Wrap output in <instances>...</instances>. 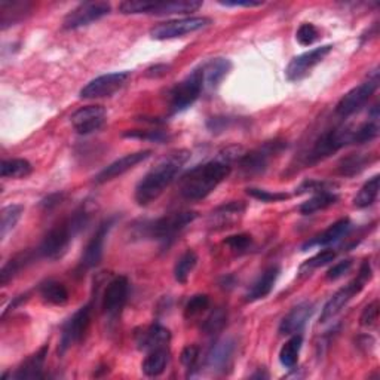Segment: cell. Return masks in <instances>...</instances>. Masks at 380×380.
<instances>
[{
  "label": "cell",
  "mask_w": 380,
  "mask_h": 380,
  "mask_svg": "<svg viewBox=\"0 0 380 380\" xmlns=\"http://www.w3.org/2000/svg\"><path fill=\"white\" fill-rule=\"evenodd\" d=\"M130 78H131L130 72H115L98 76L83 86L80 90V98L95 100V98L112 97L119 90L124 88Z\"/></svg>",
  "instance_id": "obj_12"
},
{
  "label": "cell",
  "mask_w": 380,
  "mask_h": 380,
  "mask_svg": "<svg viewBox=\"0 0 380 380\" xmlns=\"http://www.w3.org/2000/svg\"><path fill=\"white\" fill-rule=\"evenodd\" d=\"M247 195L257 199V201H262V202H281L288 199L287 194H281V192H270V190L266 189H257V187H250L247 189Z\"/></svg>",
  "instance_id": "obj_45"
},
{
  "label": "cell",
  "mask_w": 380,
  "mask_h": 380,
  "mask_svg": "<svg viewBox=\"0 0 380 380\" xmlns=\"http://www.w3.org/2000/svg\"><path fill=\"white\" fill-rule=\"evenodd\" d=\"M202 6L199 0H174V2H150L147 15H176L195 12Z\"/></svg>",
  "instance_id": "obj_26"
},
{
  "label": "cell",
  "mask_w": 380,
  "mask_h": 380,
  "mask_svg": "<svg viewBox=\"0 0 380 380\" xmlns=\"http://www.w3.org/2000/svg\"><path fill=\"white\" fill-rule=\"evenodd\" d=\"M243 149L232 146L218 153L210 162L196 165L181 177L180 194L187 201H202L226 180L232 172V164L243 157Z\"/></svg>",
  "instance_id": "obj_1"
},
{
  "label": "cell",
  "mask_w": 380,
  "mask_h": 380,
  "mask_svg": "<svg viewBox=\"0 0 380 380\" xmlns=\"http://www.w3.org/2000/svg\"><path fill=\"white\" fill-rule=\"evenodd\" d=\"M198 265V254L194 250L184 251L179 258L174 266V278L179 284H186L189 276L192 275Z\"/></svg>",
  "instance_id": "obj_34"
},
{
  "label": "cell",
  "mask_w": 380,
  "mask_h": 380,
  "mask_svg": "<svg viewBox=\"0 0 380 380\" xmlns=\"http://www.w3.org/2000/svg\"><path fill=\"white\" fill-rule=\"evenodd\" d=\"M379 137V124L377 119H370L369 122L354 128V144L371 143Z\"/></svg>",
  "instance_id": "obj_40"
},
{
  "label": "cell",
  "mask_w": 380,
  "mask_h": 380,
  "mask_svg": "<svg viewBox=\"0 0 380 380\" xmlns=\"http://www.w3.org/2000/svg\"><path fill=\"white\" fill-rule=\"evenodd\" d=\"M285 147H287V143L281 140L266 142L262 146H258L257 149L248 153H244L243 157H241V159L238 161L239 168L248 177L263 174V172L268 169L272 158L276 157V154H280Z\"/></svg>",
  "instance_id": "obj_8"
},
{
  "label": "cell",
  "mask_w": 380,
  "mask_h": 380,
  "mask_svg": "<svg viewBox=\"0 0 380 380\" xmlns=\"http://www.w3.org/2000/svg\"><path fill=\"white\" fill-rule=\"evenodd\" d=\"M352 265H354V262L351 260V258H348V260H342L327 270L325 278L328 281H337V280L343 278V276L352 269Z\"/></svg>",
  "instance_id": "obj_51"
},
{
  "label": "cell",
  "mask_w": 380,
  "mask_h": 380,
  "mask_svg": "<svg viewBox=\"0 0 380 380\" xmlns=\"http://www.w3.org/2000/svg\"><path fill=\"white\" fill-rule=\"evenodd\" d=\"M169 362V349L159 348L147 352L146 358L142 362V370L147 377L161 376Z\"/></svg>",
  "instance_id": "obj_29"
},
{
  "label": "cell",
  "mask_w": 380,
  "mask_h": 380,
  "mask_svg": "<svg viewBox=\"0 0 380 380\" xmlns=\"http://www.w3.org/2000/svg\"><path fill=\"white\" fill-rule=\"evenodd\" d=\"M48 349H49L48 344H43L36 354H33L30 358H27L23 364L11 374V379L16 380L43 379V367L48 357Z\"/></svg>",
  "instance_id": "obj_23"
},
{
  "label": "cell",
  "mask_w": 380,
  "mask_h": 380,
  "mask_svg": "<svg viewBox=\"0 0 380 380\" xmlns=\"http://www.w3.org/2000/svg\"><path fill=\"white\" fill-rule=\"evenodd\" d=\"M337 201H339V196L334 192H332V190H322V192L314 194L312 198L305 201L299 206V211L303 216H310V214L328 209V206H333Z\"/></svg>",
  "instance_id": "obj_30"
},
{
  "label": "cell",
  "mask_w": 380,
  "mask_h": 380,
  "mask_svg": "<svg viewBox=\"0 0 380 380\" xmlns=\"http://www.w3.org/2000/svg\"><path fill=\"white\" fill-rule=\"evenodd\" d=\"M320 31L312 23H303L296 33V39L302 46H309L318 41Z\"/></svg>",
  "instance_id": "obj_44"
},
{
  "label": "cell",
  "mask_w": 380,
  "mask_h": 380,
  "mask_svg": "<svg viewBox=\"0 0 380 380\" xmlns=\"http://www.w3.org/2000/svg\"><path fill=\"white\" fill-rule=\"evenodd\" d=\"M221 6L226 8H257L265 5L258 0H226V2H218Z\"/></svg>",
  "instance_id": "obj_52"
},
{
  "label": "cell",
  "mask_w": 380,
  "mask_h": 380,
  "mask_svg": "<svg viewBox=\"0 0 380 380\" xmlns=\"http://www.w3.org/2000/svg\"><path fill=\"white\" fill-rule=\"evenodd\" d=\"M278 276H280V268L278 266L268 268L260 276H258L255 283L248 290L247 302H255V300H262V299L268 297L272 292V290L276 284V280H278Z\"/></svg>",
  "instance_id": "obj_25"
},
{
  "label": "cell",
  "mask_w": 380,
  "mask_h": 380,
  "mask_svg": "<svg viewBox=\"0 0 380 380\" xmlns=\"http://www.w3.org/2000/svg\"><path fill=\"white\" fill-rule=\"evenodd\" d=\"M171 342V333L167 327L161 324H153L142 333H137V347L140 351L150 352L153 349L168 348Z\"/></svg>",
  "instance_id": "obj_20"
},
{
  "label": "cell",
  "mask_w": 380,
  "mask_h": 380,
  "mask_svg": "<svg viewBox=\"0 0 380 380\" xmlns=\"http://www.w3.org/2000/svg\"><path fill=\"white\" fill-rule=\"evenodd\" d=\"M373 276V270H371V265L369 260H366L364 263L361 265L359 268V273L354 281H351L349 284H347L344 287H342L337 292H334L333 297L328 300L322 310H321V317H320V322H328L330 320H333L337 314H340V310L347 306L357 295H359L361 290L364 288V285L371 280Z\"/></svg>",
  "instance_id": "obj_5"
},
{
  "label": "cell",
  "mask_w": 380,
  "mask_h": 380,
  "mask_svg": "<svg viewBox=\"0 0 380 380\" xmlns=\"http://www.w3.org/2000/svg\"><path fill=\"white\" fill-rule=\"evenodd\" d=\"M333 45H322L307 51V53L297 56L290 61L285 68V76L290 82H300L305 79L314 68L332 53Z\"/></svg>",
  "instance_id": "obj_14"
},
{
  "label": "cell",
  "mask_w": 380,
  "mask_h": 380,
  "mask_svg": "<svg viewBox=\"0 0 380 380\" xmlns=\"http://www.w3.org/2000/svg\"><path fill=\"white\" fill-rule=\"evenodd\" d=\"M130 296V281L127 276H116L102 295V310L109 318H116L124 309Z\"/></svg>",
  "instance_id": "obj_16"
},
{
  "label": "cell",
  "mask_w": 380,
  "mask_h": 380,
  "mask_svg": "<svg viewBox=\"0 0 380 380\" xmlns=\"http://www.w3.org/2000/svg\"><path fill=\"white\" fill-rule=\"evenodd\" d=\"M24 213V206L20 204H12L2 210V220H0V238L5 239L9 232L14 231L16 223L20 221Z\"/></svg>",
  "instance_id": "obj_36"
},
{
  "label": "cell",
  "mask_w": 380,
  "mask_h": 380,
  "mask_svg": "<svg viewBox=\"0 0 380 380\" xmlns=\"http://www.w3.org/2000/svg\"><path fill=\"white\" fill-rule=\"evenodd\" d=\"M93 318V305L88 303L79 307L76 312L68 318L63 328H61V337H60V347L58 352L63 355L68 348L73 347L75 343L80 342L88 332V327Z\"/></svg>",
  "instance_id": "obj_11"
},
{
  "label": "cell",
  "mask_w": 380,
  "mask_h": 380,
  "mask_svg": "<svg viewBox=\"0 0 380 380\" xmlns=\"http://www.w3.org/2000/svg\"><path fill=\"white\" fill-rule=\"evenodd\" d=\"M124 137L127 138H138V140H147L152 143H165L169 140V134L161 130H150V131H142V130H132L124 132Z\"/></svg>",
  "instance_id": "obj_43"
},
{
  "label": "cell",
  "mask_w": 380,
  "mask_h": 380,
  "mask_svg": "<svg viewBox=\"0 0 380 380\" xmlns=\"http://www.w3.org/2000/svg\"><path fill=\"white\" fill-rule=\"evenodd\" d=\"M198 217L195 211H177L169 213L159 218L142 221L134 224L132 233L138 239L157 241L162 246H169L189 224H192Z\"/></svg>",
  "instance_id": "obj_3"
},
{
  "label": "cell",
  "mask_w": 380,
  "mask_h": 380,
  "mask_svg": "<svg viewBox=\"0 0 380 380\" xmlns=\"http://www.w3.org/2000/svg\"><path fill=\"white\" fill-rule=\"evenodd\" d=\"M190 159V152L179 149L168 153L135 186V201L138 205L146 206L157 201L169 184L177 179L183 167Z\"/></svg>",
  "instance_id": "obj_2"
},
{
  "label": "cell",
  "mask_w": 380,
  "mask_h": 380,
  "mask_svg": "<svg viewBox=\"0 0 380 380\" xmlns=\"http://www.w3.org/2000/svg\"><path fill=\"white\" fill-rule=\"evenodd\" d=\"M348 144H354V128L340 127L328 130L318 137V140L314 143L312 149L309 150L306 164H318L327 158H330L332 154Z\"/></svg>",
  "instance_id": "obj_6"
},
{
  "label": "cell",
  "mask_w": 380,
  "mask_h": 380,
  "mask_svg": "<svg viewBox=\"0 0 380 380\" xmlns=\"http://www.w3.org/2000/svg\"><path fill=\"white\" fill-rule=\"evenodd\" d=\"M379 86V72L377 68L373 70V73L369 76L367 80L359 83L355 88H352L349 93L344 94L336 106V113L340 117H348L358 110L364 107L371 95L376 93Z\"/></svg>",
  "instance_id": "obj_9"
},
{
  "label": "cell",
  "mask_w": 380,
  "mask_h": 380,
  "mask_svg": "<svg viewBox=\"0 0 380 380\" xmlns=\"http://www.w3.org/2000/svg\"><path fill=\"white\" fill-rule=\"evenodd\" d=\"M72 127L80 135H90L100 131L107 120V112L102 106H85L76 110L72 117Z\"/></svg>",
  "instance_id": "obj_17"
},
{
  "label": "cell",
  "mask_w": 380,
  "mask_h": 380,
  "mask_svg": "<svg viewBox=\"0 0 380 380\" xmlns=\"http://www.w3.org/2000/svg\"><path fill=\"white\" fill-rule=\"evenodd\" d=\"M226 320H228L226 310H224L223 307H217L216 310H213V312L210 314V317L204 321L202 332L205 334L218 333L221 328L226 325Z\"/></svg>",
  "instance_id": "obj_42"
},
{
  "label": "cell",
  "mask_w": 380,
  "mask_h": 380,
  "mask_svg": "<svg viewBox=\"0 0 380 380\" xmlns=\"http://www.w3.org/2000/svg\"><path fill=\"white\" fill-rule=\"evenodd\" d=\"M251 243H253V239L247 233H238V235H232L224 239V246H228L235 253H244L246 250L250 248Z\"/></svg>",
  "instance_id": "obj_46"
},
{
  "label": "cell",
  "mask_w": 380,
  "mask_h": 380,
  "mask_svg": "<svg viewBox=\"0 0 380 380\" xmlns=\"http://www.w3.org/2000/svg\"><path fill=\"white\" fill-rule=\"evenodd\" d=\"M110 11H112V6L107 2L80 4L64 16L63 27L65 30H76L80 27H86L101 19H105L106 15L110 14Z\"/></svg>",
  "instance_id": "obj_13"
},
{
  "label": "cell",
  "mask_w": 380,
  "mask_h": 380,
  "mask_svg": "<svg viewBox=\"0 0 380 380\" xmlns=\"http://www.w3.org/2000/svg\"><path fill=\"white\" fill-rule=\"evenodd\" d=\"M373 161H376V157L371 153H351L340 161L337 171L342 177H354L364 171Z\"/></svg>",
  "instance_id": "obj_27"
},
{
  "label": "cell",
  "mask_w": 380,
  "mask_h": 380,
  "mask_svg": "<svg viewBox=\"0 0 380 380\" xmlns=\"http://www.w3.org/2000/svg\"><path fill=\"white\" fill-rule=\"evenodd\" d=\"M90 213L83 206L75 211L70 217L61 221L45 235L41 247L38 248V254L49 258V260H58L61 258L68 247H70L73 238L88 224Z\"/></svg>",
  "instance_id": "obj_4"
},
{
  "label": "cell",
  "mask_w": 380,
  "mask_h": 380,
  "mask_svg": "<svg viewBox=\"0 0 380 380\" xmlns=\"http://www.w3.org/2000/svg\"><path fill=\"white\" fill-rule=\"evenodd\" d=\"M379 189H380V176L376 174L369 181L362 184V187L359 189V192L354 199V205L359 210L369 209V206H371L376 202L379 196Z\"/></svg>",
  "instance_id": "obj_33"
},
{
  "label": "cell",
  "mask_w": 380,
  "mask_h": 380,
  "mask_svg": "<svg viewBox=\"0 0 380 380\" xmlns=\"http://www.w3.org/2000/svg\"><path fill=\"white\" fill-rule=\"evenodd\" d=\"M180 361L189 371L195 370L198 361H199V348L196 347V344H189V347H186L181 351Z\"/></svg>",
  "instance_id": "obj_49"
},
{
  "label": "cell",
  "mask_w": 380,
  "mask_h": 380,
  "mask_svg": "<svg viewBox=\"0 0 380 380\" xmlns=\"http://www.w3.org/2000/svg\"><path fill=\"white\" fill-rule=\"evenodd\" d=\"M31 260H33V253H30V251L21 253L16 257L11 258V260L2 268V272H0V284L6 285L14 278V276Z\"/></svg>",
  "instance_id": "obj_37"
},
{
  "label": "cell",
  "mask_w": 380,
  "mask_h": 380,
  "mask_svg": "<svg viewBox=\"0 0 380 380\" xmlns=\"http://www.w3.org/2000/svg\"><path fill=\"white\" fill-rule=\"evenodd\" d=\"M210 307V297L206 295H196L194 297H190L189 302L184 306V318L186 320H194L204 314L206 309Z\"/></svg>",
  "instance_id": "obj_41"
},
{
  "label": "cell",
  "mask_w": 380,
  "mask_h": 380,
  "mask_svg": "<svg viewBox=\"0 0 380 380\" xmlns=\"http://www.w3.org/2000/svg\"><path fill=\"white\" fill-rule=\"evenodd\" d=\"M150 154H152V150H140V152L128 153L125 154V157L116 159L115 162L107 165L105 169H101L94 177L95 184H105L107 181H112L120 176H124L125 172H128L138 164H142L146 159H149Z\"/></svg>",
  "instance_id": "obj_18"
},
{
  "label": "cell",
  "mask_w": 380,
  "mask_h": 380,
  "mask_svg": "<svg viewBox=\"0 0 380 380\" xmlns=\"http://www.w3.org/2000/svg\"><path fill=\"white\" fill-rule=\"evenodd\" d=\"M167 70H168V65H154V67L149 68L146 75L149 78H158V76H162V75L168 73Z\"/></svg>",
  "instance_id": "obj_54"
},
{
  "label": "cell",
  "mask_w": 380,
  "mask_h": 380,
  "mask_svg": "<svg viewBox=\"0 0 380 380\" xmlns=\"http://www.w3.org/2000/svg\"><path fill=\"white\" fill-rule=\"evenodd\" d=\"M314 314V305L305 302L292 307L290 312L284 317L280 324V334L281 336H292L300 334L303 328L306 327L309 318Z\"/></svg>",
  "instance_id": "obj_19"
},
{
  "label": "cell",
  "mask_w": 380,
  "mask_h": 380,
  "mask_svg": "<svg viewBox=\"0 0 380 380\" xmlns=\"http://www.w3.org/2000/svg\"><path fill=\"white\" fill-rule=\"evenodd\" d=\"M302 344H303L302 334L290 336V339L283 344V348L280 351V362L283 367L290 370L296 367L302 351Z\"/></svg>",
  "instance_id": "obj_32"
},
{
  "label": "cell",
  "mask_w": 380,
  "mask_h": 380,
  "mask_svg": "<svg viewBox=\"0 0 380 380\" xmlns=\"http://www.w3.org/2000/svg\"><path fill=\"white\" fill-rule=\"evenodd\" d=\"M235 352V342L229 337L217 340L205 357V366L213 371H224Z\"/></svg>",
  "instance_id": "obj_21"
},
{
  "label": "cell",
  "mask_w": 380,
  "mask_h": 380,
  "mask_svg": "<svg viewBox=\"0 0 380 380\" xmlns=\"http://www.w3.org/2000/svg\"><path fill=\"white\" fill-rule=\"evenodd\" d=\"M33 172V167L27 159H5L0 167L2 179H26Z\"/></svg>",
  "instance_id": "obj_35"
},
{
  "label": "cell",
  "mask_w": 380,
  "mask_h": 380,
  "mask_svg": "<svg viewBox=\"0 0 380 380\" xmlns=\"http://www.w3.org/2000/svg\"><path fill=\"white\" fill-rule=\"evenodd\" d=\"M336 251H333V250H322V251H320L318 254H315L314 257H310V258H307V260L299 268V273H300V276H306V275H310V273H312L315 269H318V268H322V266H325V265H328V263H332V262H334V258H336Z\"/></svg>",
  "instance_id": "obj_38"
},
{
  "label": "cell",
  "mask_w": 380,
  "mask_h": 380,
  "mask_svg": "<svg viewBox=\"0 0 380 380\" xmlns=\"http://www.w3.org/2000/svg\"><path fill=\"white\" fill-rule=\"evenodd\" d=\"M246 211V204H243L241 201H232L224 204L211 214V220H214V223H220L224 224L235 216H241Z\"/></svg>",
  "instance_id": "obj_39"
},
{
  "label": "cell",
  "mask_w": 380,
  "mask_h": 380,
  "mask_svg": "<svg viewBox=\"0 0 380 380\" xmlns=\"http://www.w3.org/2000/svg\"><path fill=\"white\" fill-rule=\"evenodd\" d=\"M351 228H352V224H351L349 218H340L339 221L332 224L330 228L325 229L322 233L314 236L312 239H309L307 243L303 244L302 250L307 251L309 248H314V247L332 246V244L337 243V241H340L342 238L347 236L349 233Z\"/></svg>",
  "instance_id": "obj_22"
},
{
  "label": "cell",
  "mask_w": 380,
  "mask_h": 380,
  "mask_svg": "<svg viewBox=\"0 0 380 380\" xmlns=\"http://www.w3.org/2000/svg\"><path fill=\"white\" fill-rule=\"evenodd\" d=\"M63 198H64L63 194H54V195L48 196L46 199H43L41 205L43 206L45 210H53V209H56V206H58L61 204Z\"/></svg>",
  "instance_id": "obj_53"
},
{
  "label": "cell",
  "mask_w": 380,
  "mask_h": 380,
  "mask_svg": "<svg viewBox=\"0 0 380 380\" xmlns=\"http://www.w3.org/2000/svg\"><path fill=\"white\" fill-rule=\"evenodd\" d=\"M201 68L204 75V86L214 90L229 75L232 64L228 58H213L201 65Z\"/></svg>",
  "instance_id": "obj_24"
},
{
  "label": "cell",
  "mask_w": 380,
  "mask_h": 380,
  "mask_svg": "<svg viewBox=\"0 0 380 380\" xmlns=\"http://www.w3.org/2000/svg\"><path fill=\"white\" fill-rule=\"evenodd\" d=\"M202 68H195L169 93V107L172 113H181L192 107L204 91Z\"/></svg>",
  "instance_id": "obj_7"
},
{
  "label": "cell",
  "mask_w": 380,
  "mask_h": 380,
  "mask_svg": "<svg viewBox=\"0 0 380 380\" xmlns=\"http://www.w3.org/2000/svg\"><path fill=\"white\" fill-rule=\"evenodd\" d=\"M336 184L333 183H328V181H318V180H305L297 189H296V194L302 195V194H318L322 192V190H333Z\"/></svg>",
  "instance_id": "obj_48"
},
{
  "label": "cell",
  "mask_w": 380,
  "mask_h": 380,
  "mask_svg": "<svg viewBox=\"0 0 380 380\" xmlns=\"http://www.w3.org/2000/svg\"><path fill=\"white\" fill-rule=\"evenodd\" d=\"M150 2L149 0H127L119 5V11L125 15H137L149 12Z\"/></svg>",
  "instance_id": "obj_47"
},
{
  "label": "cell",
  "mask_w": 380,
  "mask_h": 380,
  "mask_svg": "<svg viewBox=\"0 0 380 380\" xmlns=\"http://www.w3.org/2000/svg\"><path fill=\"white\" fill-rule=\"evenodd\" d=\"M31 11V4L27 2H0V12H2V30H6L9 26L23 21Z\"/></svg>",
  "instance_id": "obj_28"
},
{
  "label": "cell",
  "mask_w": 380,
  "mask_h": 380,
  "mask_svg": "<svg viewBox=\"0 0 380 380\" xmlns=\"http://www.w3.org/2000/svg\"><path fill=\"white\" fill-rule=\"evenodd\" d=\"M379 320V300H373L370 305L366 306V309L362 310L359 322L362 327H374Z\"/></svg>",
  "instance_id": "obj_50"
},
{
  "label": "cell",
  "mask_w": 380,
  "mask_h": 380,
  "mask_svg": "<svg viewBox=\"0 0 380 380\" xmlns=\"http://www.w3.org/2000/svg\"><path fill=\"white\" fill-rule=\"evenodd\" d=\"M211 24V20L206 16H189V19L171 20L161 23L150 30V36L157 41H169L183 38L186 34L199 31Z\"/></svg>",
  "instance_id": "obj_10"
},
{
  "label": "cell",
  "mask_w": 380,
  "mask_h": 380,
  "mask_svg": "<svg viewBox=\"0 0 380 380\" xmlns=\"http://www.w3.org/2000/svg\"><path fill=\"white\" fill-rule=\"evenodd\" d=\"M113 224H115V218H109L106 221H102L98 226V229L95 231V233L93 235V238L88 241V244H86L83 250L80 265H79L82 270H90L100 265L102 254H105L106 239L109 236V232L113 228Z\"/></svg>",
  "instance_id": "obj_15"
},
{
  "label": "cell",
  "mask_w": 380,
  "mask_h": 380,
  "mask_svg": "<svg viewBox=\"0 0 380 380\" xmlns=\"http://www.w3.org/2000/svg\"><path fill=\"white\" fill-rule=\"evenodd\" d=\"M39 295L46 303L56 306H63L68 302V299H70V295H68V290L65 288V285L54 280H49L41 284Z\"/></svg>",
  "instance_id": "obj_31"
}]
</instances>
